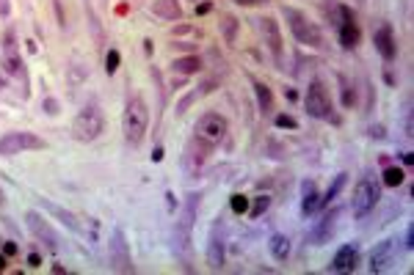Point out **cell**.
I'll return each mask as SVG.
<instances>
[{
    "mask_svg": "<svg viewBox=\"0 0 414 275\" xmlns=\"http://www.w3.org/2000/svg\"><path fill=\"white\" fill-rule=\"evenodd\" d=\"M406 248H414V226H409L406 231Z\"/></svg>",
    "mask_w": 414,
    "mask_h": 275,
    "instance_id": "8d00e7d4",
    "label": "cell"
},
{
    "mask_svg": "<svg viewBox=\"0 0 414 275\" xmlns=\"http://www.w3.org/2000/svg\"><path fill=\"white\" fill-rule=\"evenodd\" d=\"M357 264H359V248L357 245H340L332 264H329V270L332 273H354Z\"/></svg>",
    "mask_w": 414,
    "mask_h": 275,
    "instance_id": "ac0fdd59",
    "label": "cell"
},
{
    "mask_svg": "<svg viewBox=\"0 0 414 275\" xmlns=\"http://www.w3.org/2000/svg\"><path fill=\"white\" fill-rule=\"evenodd\" d=\"M199 97H202V91H199V88H196V91H191V94H185V97H182L180 102H177V113H185V110H188V107H191V105H194V102L199 100Z\"/></svg>",
    "mask_w": 414,
    "mask_h": 275,
    "instance_id": "4dcf8cb0",
    "label": "cell"
},
{
    "mask_svg": "<svg viewBox=\"0 0 414 275\" xmlns=\"http://www.w3.org/2000/svg\"><path fill=\"white\" fill-rule=\"evenodd\" d=\"M39 204H42V209H47V212H52V215H55V218H58V221H61V223H64V226H69L72 231H80L78 218H75L72 212H67V209H61L58 204H50V201H45V199L39 201Z\"/></svg>",
    "mask_w": 414,
    "mask_h": 275,
    "instance_id": "7402d4cb",
    "label": "cell"
},
{
    "mask_svg": "<svg viewBox=\"0 0 414 275\" xmlns=\"http://www.w3.org/2000/svg\"><path fill=\"white\" fill-rule=\"evenodd\" d=\"M45 146H47L45 138H39L36 132H28V129H14V132L0 135V157H14V154H23V151H39Z\"/></svg>",
    "mask_w": 414,
    "mask_h": 275,
    "instance_id": "8992f818",
    "label": "cell"
},
{
    "mask_svg": "<svg viewBox=\"0 0 414 275\" xmlns=\"http://www.w3.org/2000/svg\"><path fill=\"white\" fill-rule=\"evenodd\" d=\"M381 199V187H379V182H373V179H359L357 182V187H354V199H351V212H354V218H367L373 209H376V204Z\"/></svg>",
    "mask_w": 414,
    "mask_h": 275,
    "instance_id": "52a82bcc",
    "label": "cell"
},
{
    "mask_svg": "<svg viewBox=\"0 0 414 275\" xmlns=\"http://www.w3.org/2000/svg\"><path fill=\"white\" fill-rule=\"evenodd\" d=\"M150 129V107L141 94H130L125 102V113H122V132H125V141L138 146L144 141Z\"/></svg>",
    "mask_w": 414,
    "mask_h": 275,
    "instance_id": "6da1fadb",
    "label": "cell"
},
{
    "mask_svg": "<svg viewBox=\"0 0 414 275\" xmlns=\"http://www.w3.org/2000/svg\"><path fill=\"white\" fill-rule=\"evenodd\" d=\"M337 14H340V20H337V39H340V47H342V50H357L359 42H362V28L357 23V14H354L348 6H340Z\"/></svg>",
    "mask_w": 414,
    "mask_h": 275,
    "instance_id": "30bf717a",
    "label": "cell"
},
{
    "mask_svg": "<svg viewBox=\"0 0 414 275\" xmlns=\"http://www.w3.org/2000/svg\"><path fill=\"white\" fill-rule=\"evenodd\" d=\"M230 204H233V212H237V215L249 212V199H246V196H240V193H235Z\"/></svg>",
    "mask_w": 414,
    "mask_h": 275,
    "instance_id": "d6a6232c",
    "label": "cell"
},
{
    "mask_svg": "<svg viewBox=\"0 0 414 275\" xmlns=\"http://www.w3.org/2000/svg\"><path fill=\"white\" fill-rule=\"evenodd\" d=\"M172 69L177 75H196V72H202V58L199 55H182L172 64Z\"/></svg>",
    "mask_w": 414,
    "mask_h": 275,
    "instance_id": "44dd1931",
    "label": "cell"
},
{
    "mask_svg": "<svg viewBox=\"0 0 414 275\" xmlns=\"http://www.w3.org/2000/svg\"><path fill=\"white\" fill-rule=\"evenodd\" d=\"M274 124L279 127V129H298V122H296L293 116H287V113H279V116L274 119Z\"/></svg>",
    "mask_w": 414,
    "mask_h": 275,
    "instance_id": "1f68e13d",
    "label": "cell"
},
{
    "mask_svg": "<svg viewBox=\"0 0 414 275\" xmlns=\"http://www.w3.org/2000/svg\"><path fill=\"white\" fill-rule=\"evenodd\" d=\"M103 132H105L103 110H100L97 105H86V107H80L78 116L72 119V138H75L78 144H94Z\"/></svg>",
    "mask_w": 414,
    "mask_h": 275,
    "instance_id": "7a4b0ae2",
    "label": "cell"
},
{
    "mask_svg": "<svg viewBox=\"0 0 414 275\" xmlns=\"http://www.w3.org/2000/svg\"><path fill=\"white\" fill-rule=\"evenodd\" d=\"M395 248H398V240H384L379 242L373 253H370V273H384L392 267L395 262Z\"/></svg>",
    "mask_w": 414,
    "mask_h": 275,
    "instance_id": "e0dca14e",
    "label": "cell"
},
{
    "mask_svg": "<svg viewBox=\"0 0 414 275\" xmlns=\"http://www.w3.org/2000/svg\"><path fill=\"white\" fill-rule=\"evenodd\" d=\"M304 107H307V113H310L312 119H332L335 105H332V94H329L323 80H312L310 86H307Z\"/></svg>",
    "mask_w": 414,
    "mask_h": 275,
    "instance_id": "ba28073f",
    "label": "cell"
},
{
    "mask_svg": "<svg viewBox=\"0 0 414 275\" xmlns=\"http://www.w3.org/2000/svg\"><path fill=\"white\" fill-rule=\"evenodd\" d=\"M0 270H6V256H0Z\"/></svg>",
    "mask_w": 414,
    "mask_h": 275,
    "instance_id": "ab89813d",
    "label": "cell"
},
{
    "mask_svg": "<svg viewBox=\"0 0 414 275\" xmlns=\"http://www.w3.org/2000/svg\"><path fill=\"white\" fill-rule=\"evenodd\" d=\"M403 168H398V165H389L384 168V174H381V182L387 185V187H401L403 185Z\"/></svg>",
    "mask_w": 414,
    "mask_h": 275,
    "instance_id": "484cf974",
    "label": "cell"
},
{
    "mask_svg": "<svg viewBox=\"0 0 414 275\" xmlns=\"http://www.w3.org/2000/svg\"><path fill=\"white\" fill-rule=\"evenodd\" d=\"M26 226L28 231L39 240V242H45L50 250H58L61 248V242H58V231L50 226V221L45 218V215H39L36 209H28L26 212Z\"/></svg>",
    "mask_w": 414,
    "mask_h": 275,
    "instance_id": "4fadbf2b",
    "label": "cell"
},
{
    "mask_svg": "<svg viewBox=\"0 0 414 275\" xmlns=\"http://www.w3.org/2000/svg\"><path fill=\"white\" fill-rule=\"evenodd\" d=\"M249 201H252V209H249L252 218H262L268 212V206H271V196H254V199Z\"/></svg>",
    "mask_w": 414,
    "mask_h": 275,
    "instance_id": "f1b7e54d",
    "label": "cell"
},
{
    "mask_svg": "<svg viewBox=\"0 0 414 275\" xmlns=\"http://www.w3.org/2000/svg\"><path fill=\"white\" fill-rule=\"evenodd\" d=\"M287 28L293 33V39L304 47H323V30L312 23L307 14H301L298 8H285Z\"/></svg>",
    "mask_w": 414,
    "mask_h": 275,
    "instance_id": "277c9868",
    "label": "cell"
},
{
    "mask_svg": "<svg viewBox=\"0 0 414 275\" xmlns=\"http://www.w3.org/2000/svg\"><path fill=\"white\" fill-rule=\"evenodd\" d=\"M42 110H45L47 116H58V113H61V105H58V100H52V97H45V100H42Z\"/></svg>",
    "mask_w": 414,
    "mask_h": 275,
    "instance_id": "836d02e7",
    "label": "cell"
},
{
    "mask_svg": "<svg viewBox=\"0 0 414 275\" xmlns=\"http://www.w3.org/2000/svg\"><path fill=\"white\" fill-rule=\"evenodd\" d=\"M119 61H122L119 50H108V55H105V72H108V75H113V72L119 69Z\"/></svg>",
    "mask_w": 414,
    "mask_h": 275,
    "instance_id": "f546056e",
    "label": "cell"
},
{
    "mask_svg": "<svg viewBox=\"0 0 414 275\" xmlns=\"http://www.w3.org/2000/svg\"><path fill=\"white\" fill-rule=\"evenodd\" d=\"M0 52H3V69H6L9 75L20 77L23 83H28L26 64H23V55H20V45H17L14 28H9V30L3 33V39H0Z\"/></svg>",
    "mask_w": 414,
    "mask_h": 275,
    "instance_id": "9c48e42d",
    "label": "cell"
},
{
    "mask_svg": "<svg viewBox=\"0 0 414 275\" xmlns=\"http://www.w3.org/2000/svg\"><path fill=\"white\" fill-rule=\"evenodd\" d=\"M340 86H342V105L351 110L354 105H357V91H354V86H351V80L345 75H340Z\"/></svg>",
    "mask_w": 414,
    "mask_h": 275,
    "instance_id": "83f0119b",
    "label": "cell"
},
{
    "mask_svg": "<svg viewBox=\"0 0 414 275\" xmlns=\"http://www.w3.org/2000/svg\"><path fill=\"white\" fill-rule=\"evenodd\" d=\"M218 28H221V33H224V42H227V45H235V36H237V20L227 14V17H221V25Z\"/></svg>",
    "mask_w": 414,
    "mask_h": 275,
    "instance_id": "4316f807",
    "label": "cell"
},
{
    "mask_svg": "<svg viewBox=\"0 0 414 275\" xmlns=\"http://www.w3.org/2000/svg\"><path fill=\"white\" fill-rule=\"evenodd\" d=\"M340 215H342V209H340V206H332V209H326V212H323V218L312 226V231H310L312 245H326V242L335 237Z\"/></svg>",
    "mask_w": 414,
    "mask_h": 275,
    "instance_id": "5bb4252c",
    "label": "cell"
},
{
    "mask_svg": "<svg viewBox=\"0 0 414 275\" xmlns=\"http://www.w3.org/2000/svg\"><path fill=\"white\" fill-rule=\"evenodd\" d=\"M108 264H111L113 273H122V275L135 273V264H133V256H130L128 234H125L122 226H116L111 231V240H108Z\"/></svg>",
    "mask_w": 414,
    "mask_h": 275,
    "instance_id": "5b68a950",
    "label": "cell"
},
{
    "mask_svg": "<svg viewBox=\"0 0 414 275\" xmlns=\"http://www.w3.org/2000/svg\"><path fill=\"white\" fill-rule=\"evenodd\" d=\"M0 201H3V190H0Z\"/></svg>",
    "mask_w": 414,
    "mask_h": 275,
    "instance_id": "60d3db41",
    "label": "cell"
},
{
    "mask_svg": "<svg viewBox=\"0 0 414 275\" xmlns=\"http://www.w3.org/2000/svg\"><path fill=\"white\" fill-rule=\"evenodd\" d=\"M237 6H246V8H252V6H262V3H268V0H235Z\"/></svg>",
    "mask_w": 414,
    "mask_h": 275,
    "instance_id": "e575fe53",
    "label": "cell"
},
{
    "mask_svg": "<svg viewBox=\"0 0 414 275\" xmlns=\"http://www.w3.org/2000/svg\"><path fill=\"white\" fill-rule=\"evenodd\" d=\"M268 250H271V256L276 262H287V256H290V240H287L285 234H274L268 240Z\"/></svg>",
    "mask_w": 414,
    "mask_h": 275,
    "instance_id": "603a6c76",
    "label": "cell"
},
{
    "mask_svg": "<svg viewBox=\"0 0 414 275\" xmlns=\"http://www.w3.org/2000/svg\"><path fill=\"white\" fill-rule=\"evenodd\" d=\"M152 14L160 17V20H180L182 17L180 0H155L152 3Z\"/></svg>",
    "mask_w": 414,
    "mask_h": 275,
    "instance_id": "ffe728a7",
    "label": "cell"
},
{
    "mask_svg": "<svg viewBox=\"0 0 414 275\" xmlns=\"http://www.w3.org/2000/svg\"><path fill=\"white\" fill-rule=\"evenodd\" d=\"M196 204H199V196L188 193L185 206H182L180 218H177V226H174V245L185 253L191 250V228H194V218H196Z\"/></svg>",
    "mask_w": 414,
    "mask_h": 275,
    "instance_id": "8fae6325",
    "label": "cell"
},
{
    "mask_svg": "<svg viewBox=\"0 0 414 275\" xmlns=\"http://www.w3.org/2000/svg\"><path fill=\"white\" fill-rule=\"evenodd\" d=\"M3 250L11 256V253H17V245H14V242H6V245H3Z\"/></svg>",
    "mask_w": 414,
    "mask_h": 275,
    "instance_id": "74e56055",
    "label": "cell"
},
{
    "mask_svg": "<svg viewBox=\"0 0 414 275\" xmlns=\"http://www.w3.org/2000/svg\"><path fill=\"white\" fill-rule=\"evenodd\" d=\"M11 14V3L9 0H0V17H9Z\"/></svg>",
    "mask_w": 414,
    "mask_h": 275,
    "instance_id": "d590c367",
    "label": "cell"
},
{
    "mask_svg": "<svg viewBox=\"0 0 414 275\" xmlns=\"http://www.w3.org/2000/svg\"><path fill=\"white\" fill-rule=\"evenodd\" d=\"M345 182H348V174H337L335 182H332L329 190H326V196H320V206H332V201L340 196V190L345 187Z\"/></svg>",
    "mask_w": 414,
    "mask_h": 275,
    "instance_id": "d4e9b609",
    "label": "cell"
},
{
    "mask_svg": "<svg viewBox=\"0 0 414 275\" xmlns=\"http://www.w3.org/2000/svg\"><path fill=\"white\" fill-rule=\"evenodd\" d=\"M254 94H257V105H259V113H274V94L265 83H254Z\"/></svg>",
    "mask_w": 414,
    "mask_h": 275,
    "instance_id": "cb8c5ba5",
    "label": "cell"
},
{
    "mask_svg": "<svg viewBox=\"0 0 414 275\" xmlns=\"http://www.w3.org/2000/svg\"><path fill=\"white\" fill-rule=\"evenodd\" d=\"M227 132H230L227 116H224V113H216V110L202 113V116L196 119V124H194V138L202 141V144H207L210 149L218 146V144L227 138Z\"/></svg>",
    "mask_w": 414,
    "mask_h": 275,
    "instance_id": "3957f363",
    "label": "cell"
},
{
    "mask_svg": "<svg viewBox=\"0 0 414 275\" xmlns=\"http://www.w3.org/2000/svg\"><path fill=\"white\" fill-rule=\"evenodd\" d=\"M259 33H262V39H265V45H268L271 55L282 64V58H285V42H282L279 23H276L274 17H262V20H259Z\"/></svg>",
    "mask_w": 414,
    "mask_h": 275,
    "instance_id": "9a60e30c",
    "label": "cell"
},
{
    "mask_svg": "<svg viewBox=\"0 0 414 275\" xmlns=\"http://www.w3.org/2000/svg\"><path fill=\"white\" fill-rule=\"evenodd\" d=\"M318 209H320L318 185H315V182H304V185H301V215H304V218H312Z\"/></svg>",
    "mask_w": 414,
    "mask_h": 275,
    "instance_id": "d6986e66",
    "label": "cell"
},
{
    "mask_svg": "<svg viewBox=\"0 0 414 275\" xmlns=\"http://www.w3.org/2000/svg\"><path fill=\"white\" fill-rule=\"evenodd\" d=\"M373 45H376L379 55H381L387 64H392V61L398 58V39H395V30H392L389 23L376 28V33H373Z\"/></svg>",
    "mask_w": 414,
    "mask_h": 275,
    "instance_id": "2e32d148",
    "label": "cell"
},
{
    "mask_svg": "<svg viewBox=\"0 0 414 275\" xmlns=\"http://www.w3.org/2000/svg\"><path fill=\"white\" fill-rule=\"evenodd\" d=\"M207 267L213 273H218L224 267V259H227V245H224V218H216V223L210 228V237H207Z\"/></svg>",
    "mask_w": 414,
    "mask_h": 275,
    "instance_id": "7c38bea8",
    "label": "cell"
},
{
    "mask_svg": "<svg viewBox=\"0 0 414 275\" xmlns=\"http://www.w3.org/2000/svg\"><path fill=\"white\" fill-rule=\"evenodd\" d=\"M401 157H403V163H406V165H412V163H414L412 151H403V154H401Z\"/></svg>",
    "mask_w": 414,
    "mask_h": 275,
    "instance_id": "f35d334b",
    "label": "cell"
}]
</instances>
